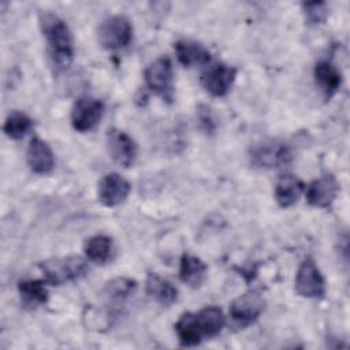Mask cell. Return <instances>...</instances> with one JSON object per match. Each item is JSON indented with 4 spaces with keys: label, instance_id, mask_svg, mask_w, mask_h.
<instances>
[{
    "label": "cell",
    "instance_id": "obj_5",
    "mask_svg": "<svg viewBox=\"0 0 350 350\" xmlns=\"http://www.w3.org/2000/svg\"><path fill=\"white\" fill-rule=\"evenodd\" d=\"M133 38V25L123 15H113L101 22L98 27V42L108 51L126 48Z\"/></svg>",
    "mask_w": 350,
    "mask_h": 350
},
{
    "label": "cell",
    "instance_id": "obj_4",
    "mask_svg": "<svg viewBox=\"0 0 350 350\" xmlns=\"http://www.w3.org/2000/svg\"><path fill=\"white\" fill-rule=\"evenodd\" d=\"M250 164L260 170H273L286 165L293 160V152L284 142L261 141L249 153Z\"/></svg>",
    "mask_w": 350,
    "mask_h": 350
},
{
    "label": "cell",
    "instance_id": "obj_11",
    "mask_svg": "<svg viewBox=\"0 0 350 350\" xmlns=\"http://www.w3.org/2000/svg\"><path fill=\"white\" fill-rule=\"evenodd\" d=\"M130 183L116 172L104 175L97 187V198L105 206H116L126 201L130 193Z\"/></svg>",
    "mask_w": 350,
    "mask_h": 350
},
{
    "label": "cell",
    "instance_id": "obj_15",
    "mask_svg": "<svg viewBox=\"0 0 350 350\" xmlns=\"http://www.w3.org/2000/svg\"><path fill=\"white\" fill-rule=\"evenodd\" d=\"M174 48L179 63L185 67L206 66L211 62V53L201 42L193 40H179L175 42Z\"/></svg>",
    "mask_w": 350,
    "mask_h": 350
},
{
    "label": "cell",
    "instance_id": "obj_14",
    "mask_svg": "<svg viewBox=\"0 0 350 350\" xmlns=\"http://www.w3.org/2000/svg\"><path fill=\"white\" fill-rule=\"evenodd\" d=\"M26 160L30 170L38 175L51 174L55 167V157L51 146L38 137H33L29 142Z\"/></svg>",
    "mask_w": 350,
    "mask_h": 350
},
{
    "label": "cell",
    "instance_id": "obj_18",
    "mask_svg": "<svg viewBox=\"0 0 350 350\" xmlns=\"http://www.w3.org/2000/svg\"><path fill=\"white\" fill-rule=\"evenodd\" d=\"M305 190L304 182L295 175L286 174L280 176L275 186V200L282 208L294 205Z\"/></svg>",
    "mask_w": 350,
    "mask_h": 350
},
{
    "label": "cell",
    "instance_id": "obj_19",
    "mask_svg": "<svg viewBox=\"0 0 350 350\" xmlns=\"http://www.w3.org/2000/svg\"><path fill=\"white\" fill-rule=\"evenodd\" d=\"M206 272L208 268L201 258L190 253L182 254L179 264V278L183 283L193 288L200 287L206 278Z\"/></svg>",
    "mask_w": 350,
    "mask_h": 350
},
{
    "label": "cell",
    "instance_id": "obj_1",
    "mask_svg": "<svg viewBox=\"0 0 350 350\" xmlns=\"http://www.w3.org/2000/svg\"><path fill=\"white\" fill-rule=\"evenodd\" d=\"M226 324L220 308L206 306L198 312H186L175 323V332L180 346H197L219 335Z\"/></svg>",
    "mask_w": 350,
    "mask_h": 350
},
{
    "label": "cell",
    "instance_id": "obj_2",
    "mask_svg": "<svg viewBox=\"0 0 350 350\" xmlns=\"http://www.w3.org/2000/svg\"><path fill=\"white\" fill-rule=\"evenodd\" d=\"M40 25L52 66L57 71L67 70L74 59V42L67 23L57 15L45 12L40 18Z\"/></svg>",
    "mask_w": 350,
    "mask_h": 350
},
{
    "label": "cell",
    "instance_id": "obj_25",
    "mask_svg": "<svg viewBox=\"0 0 350 350\" xmlns=\"http://www.w3.org/2000/svg\"><path fill=\"white\" fill-rule=\"evenodd\" d=\"M198 119H200V124L205 133L215 131L216 122H215L213 116L211 115V111L208 107H204L202 109L198 111Z\"/></svg>",
    "mask_w": 350,
    "mask_h": 350
},
{
    "label": "cell",
    "instance_id": "obj_21",
    "mask_svg": "<svg viewBox=\"0 0 350 350\" xmlns=\"http://www.w3.org/2000/svg\"><path fill=\"white\" fill-rule=\"evenodd\" d=\"M83 250L89 261L103 265L108 262L112 257V253H113L112 239L107 235H94L86 241Z\"/></svg>",
    "mask_w": 350,
    "mask_h": 350
},
{
    "label": "cell",
    "instance_id": "obj_16",
    "mask_svg": "<svg viewBox=\"0 0 350 350\" xmlns=\"http://www.w3.org/2000/svg\"><path fill=\"white\" fill-rule=\"evenodd\" d=\"M313 74H314L316 85L325 100H329L340 89L342 75L339 70L335 66H332L329 62L321 60L316 63Z\"/></svg>",
    "mask_w": 350,
    "mask_h": 350
},
{
    "label": "cell",
    "instance_id": "obj_6",
    "mask_svg": "<svg viewBox=\"0 0 350 350\" xmlns=\"http://www.w3.org/2000/svg\"><path fill=\"white\" fill-rule=\"evenodd\" d=\"M144 78L146 86L163 100L171 103L174 97L172 63L168 57H159L150 63L145 71Z\"/></svg>",
    "mask_w": 350,
    "mask_h": 350
},
{
    "label": "cell",
    "instance_id": "obj_8",
    "mask_svg": "<svg viewBox=\"0 0 350 350\" xmlns=\"http://www.w3.org/2000/svg\"><path fill=\"white\" fill-rule=\"evenodd\" d=\"M295 291L301 297L312 299H319L325 295V280L312 258L304 260L298 267Z\"/></svg>",
    "mask_w": 350,
    "mask_h": 350
},
{
    "label": "cell",
    "instance_id": "obj_17",
    "mask_svg": "<svg viewBox=\"0 0 350 350\" xmlns=\"http://www.w3.org/2000/svg\"><path fill=\"white\" fill-rule=\"evenodd\" d=\"M146 294L157 304L163 306H170L178 299L176 287L167 279L159 276L154 272H149L145 282Z\"/></svg>",
    "mask_w": 350,
    "mask_h": 350
},
{
    "label": "cell",
    "instance_id": "obj_12",
    "mask_svg": "<svg viewBox=\"0 0 350 350\" xmlns=\"http://www.w3.org/2000/svg\"><path fill=\"white\" fill-rule=\"evenodd\" d=\"M107 148L111 157L123 167H131L137 159V145L134 139L122 130H109L107 134Z\"/></svg>",
    "mask_w": 350,
    "mask_h": 350
},
{
    "label": "cell",
    "instance_id": "obj_9",
    "mask_svg": "<svg viewBox=\"0 0 350 350\" xmlns=\"http://www.w3.org/2000/svg\"><path fill=\"white\" fill-rule=\"evenodd\" d=\"M104 115V104L93 97L78 98L71 109V126L75 131L86 133L94 129Z\"/></svg>",
    "mask_w": 350,
    "mask_h": 350
},
{
    "label": "cell",
    "instance_id": "obj_24",
    "mask_svg": "<svg viewBox=\"0 0 350 350\" xmlns=\"http://www.w3.org/2000/svg\"><path fill=\"white\" fill-rule=\"evenodd\" d=\"M305 18L308 23L310 25H320L327 19L328 11L325 7V3L323 1H314V3H304L302 4Z\"/></svg>",
    "mask_w": 350,
    "mask_h": 350
},
{
    "label": "cell",
    "instance_id": "obj_23",
    "mask_svg": "<svg viewBox=\"0 0 350 350\" xmlns=\"http://www.w3.org/2000/svg\"><path fill=\"white\" fill-rule=\"evenodd\" d=\"M135 287V282L129 278H115L105 284L104 295L111 301H123L134 293Z\"/></svg>",
    "mask_w": 350,
    "mask_h": 350
},
{
    "label": "cell",
    "instance_id": "obj_13",
    "mask_svg": "<svg viewBox=\"0 0 350 350\" xmlns=\"http://www.w3.org/2000/svg\"><path fill=\"white\" fill-rule=\"evenodd\" d=\"M339 193V182L331 174H325L310 182L306 187V201L312 206L328 208Z\"/></svg>",
    "mask_w": 350,
    "mask_h": 350
},
{
    "label": "cell",
    "instance_id": "obj_20",
    "mask_svg": "<svg viewBox=\"0 0 350 350\" xmlns=\"http://www.w3.org/2000/svg\"><path fill=\"white\" fill-rule=\"evenodd\" d=\"M46 282L38 279H27L18 283V291L22 299V304L27 308H37L44 305L48 301V288Z\"/></svg>",
    "mask_w": 350,
    "mask_h": 350
},
{
    "label": "cell",
    "instance_id": "obj_22",
    "mask_svg": "<svg viewBox=\"0 0 350 350\" xmlns=\"http://www.w3.org/2000/svg\"><path fill=\"white\" fill-rule=\"evenodd\" d=\"M33 127V120L23 112H11L3 126L4 134L11 139H22Z\"/></svg>",
    "mask_w": 350,
    "mask_h": 350
},
{
    "label": "cell",
    "instance_id": "obj_7",
    "mask_svg": "<svg viewBox=\"0 0 350 350\" xmlns=\"http://www.w3.org/2000/svg\"><path fill=\"white\" fill-rule=\"evenodd\" d=\"M264 309L265 299L262 294L257 290H250L231 302L230 316L237 325L246 327L256 321Z\"/></svg>",
    "mask_w": 350,
    "mask_h": 350
},
{
    "label": "cell",
    "instance_id": "obj_10",
    "mask_svg": "<svg viewBox=\"0 0 350 350\" xmlns=\"http://www.w3.org/2000/svg\"><path fill=\"white\" fill-rule=\"evenodd\" d=\"M237 77V68L223 63L209 66L201 75L204 89L216 97L226 96Z\"/></svg>",
    "mask_w": 350,
    "mask_h": 350
},
{
    "label": "cell",
    "instance_id": "obj_3",
    "mask_svg": "<svg viewBox=\"0 0 350 350\" xmlns=\"http://www.w3.org/2000/svg\"><path fill=\"white\" fill-rule=\"evenodd\" d=\"M40 268L45 276V282L53 286H62L70 282H75L85 276L88 272L86 260L79 256H67L59 258H49L40 264Z\"/></svg>",
    "mask_w": 350,
    "mask_h": 350
}]
</instances>
